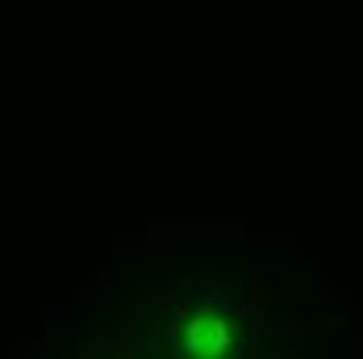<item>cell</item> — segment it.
<instances>
[{
	"label": "cell",
	"mask_w": 363,
	"mask_h": 359,
	"mask_svg": "<svg viewBox=\"0 0 363 359\" xmlns=\"http://www.w3.org/2000/svg\"><path fill=\"white\" fill-rule=\"evenodd\" d=\"M234 343V330L218 314H192L184 326V351L188 359H221Z\"/></svg>",
	"instance_id": "obj_1"
}]
</instances>
